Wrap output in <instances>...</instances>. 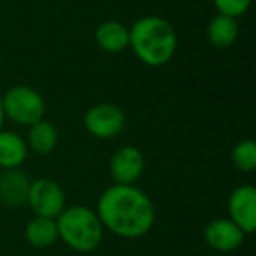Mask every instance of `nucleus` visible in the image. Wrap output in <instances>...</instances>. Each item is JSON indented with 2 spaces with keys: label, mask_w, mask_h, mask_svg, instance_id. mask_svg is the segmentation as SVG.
<instances>
[{
  "label": "nucleus",
  "mask_w": 256,
  "mask_h": 256,
  "mask_svg": "<svg viewBox=\"0 0 256 256\" xmlns=\"http://www.w3.org/2000/svg\"><path fill=\"white\" fill-rule=\"evenodd\" d=\"M95 212L106 230L123 238L142 237L156 220L151 198L134 184L107 188L100 195Z\"/></svg>",
  "instance_id": "obj_1"
},
{
  "label": "nucleus",
  "mask_w": 256,
  "mask_h": 256,
  "mask_svg": "<svg viewBox=\"0 0 256 256\" xmlns=\"http://www.w3.org/2000/svg\"><path fill=\"white\" fill-rule=\"evenodd\" d=\"M134 54L150 67L167 65L178 50V36L167 20L160 16H142L130 28Z\"/></svg>",
  "instance_id": "obj_2"
},
{
  "label": "nucleus",
  "mask_w": 256,
  "mask_h": 256,
  "mask_svg": "<svg viewBox=\"0 0 256 256\" xmlns=\"http://www.w3.org/2000/svg\"><path fill=\"white\" fill-rule=\"evenodd\" d=\"M58 238L76 252H92L102 244L104 226L93 209L86 206L65 207L56 218Z\"/></svg>",
  "instance_id": "obj_3"
},
{
  "label": "nucleus",
  "mask_w": 256,
  "mask_h": 256,
  "mask_svg": "<svg viewBox=\"0 0 256 256\" xmlns=\"http://www.w3.org/2000/svg\"><path fill=\"white\" fill-rule=\"evenodd\" d=\"M2 107H4V116L26 126L42 120L46 112V104L40 93L25 84L9 88L2 96Z\"/></svg>",
  "instance_id": "obj_4"
},
{
  "label": "nucleus",
  "mask_w": 256,
  "mask_h": 256,
  "mask_svg": "<svg viewBox=\"0 0 256 256\" xmlns=\"http://www.w3.org/2000/svg\"><path fill=\"white\" fill-rule=\"evenodd\" d=\"M26 204L36 212V216L56 220L65 209V193L56 181L50 178H40L30 182Z\"/></svg>",
  "instance_id": "obj_5"
},
{
  "label": "nucleus",
  "mask_w": 256,
  "mask_h": 256,
  "mask_svg": "<svg viewBox=\"0 0 256 256\" xmlns=\"http://www.w3.org/2000/svg\"><path fill=\"white\" fill-rule=\"evenodd\" d=\"M84 128L96 139H114L124 128V114L114 104H96L84 112Z\"/></svg>",
  "instance_id": "obj_6"
},
{
  "label": "nucleus",
  "mask_w": 256,
  "mask_h": 256,
  "mask_svg": "<svg viewBox=\"0 0 256 256\" xmlns=\"http://www.w3.org/2000/svg\"><path fill=\"white\" fill-rule=\"evenodd\" d=\"M230 220L246 235L256 230V190L251 184H240L228 198Z\"/></svg>",
  "instance_id": "obj_7"
},
{
  "label": "nucleus",
  "mask_w": 256,
  "mask_h": 256,
  "mask_svg": "<svg viewBox=\"0 0 256 256\" xmlns=\"http://www.w3.org/2000/svg\"><path fill=\"white\" fill-rule=\"evenodd\" d=\"M144 154L136 146H123L112 154L109 164L110 178L116 184H134L144 172Z\"/></svg>",
  "instance_id": "obj_8"
},
{
  "label": "nucleus",
  "mask_w": 256,
  "mask_h": 256,
  "mask_svg": "<svg viewBox=\"0 0 256 256\" xmlns=\"http://www.w3.org/2000/svg\"><path fill=\"white\" fill-rule=\"evenodd\" d=\"M246 234L230 220V218H218L207 223L204 230V238L207 246L214 251L230 252L240 248L244 242Z\"/></svg>",
  "instance_id": "obj_9"
},
{
  "label": "nucleus",
  "mask_w": 256,
  "mask_h": 256,
  "mask_svg": "<svg viewBox=\"0 0 256 256\" xmlns=\"http://www.w3.org/2000/svg\"><path fill=\"white\" fill-rule=\"evenodd\" d=\"M30 182L28 176L20 168H4L0 172V202L8 207L26 204Z\"/></svg>",
  "instance_id": "obj_10"
},
{
  "label": "nucleus",
  "mask_w": 256,
  "mask_h": 256,
  "mask_svg": "<svg viewBox=\"0 0 256 256\" xmlns=\"http://www.w3.org/2000/svg\"><path fill=\"white\" fill-rule=\"evenodd\" d=\"M95 42L106 53H121L130 44V28L116 20L104 22L95 30Z\"/></svg>",
  "instance_id": "obj_11"
},
{
  "label": "nucleus",
  "mask_w": 256,
  "mask_h": 256,
  "mask_svg": "<svg viewBox=\"0 0 256 256\" xmlns=\"http://www.w3.org/2000/svg\"><path fill=\"white\" fill-rule=\"evenodd\" d=\"M28 146L14 132L0 130V168H20L26 160Z\"/></svg>",
  "instance_id": "obj_12"
},
{
  "label": "nucleus",
  "mask_w": 256,
  "mask_h": 256,
  "mask_svg": "<svg viewBox=\"0 0 256 256\" xmlns=\"http://www.w3.org/2000/svg\"><path fill=\"white\" fill-rule=\"evenodd\" d=\"M56 144H58V130L51 121H46L42 118L37 123L30 124L26 146L34 153L40 154V156H46V154L53 153Z\"/></svg>",
  "instance_id": "obj_13"
},
{
  "label": "nucleus",
  "mask_w": 256,
  "mask_h": 256,
  "mask_svg": "<svg viewBox=\"0 0 256 256\" xmlns=\"http://www.w3.org/2000/svg\"><path fill=\"white\" fill-rule=\"evenodd\" d=\"M25 238L30 246L37 249L51 248L58 240V226L56 220L51 218L36 216L26 223L25 228Z\"/></svg>",
  "instance_id": "obj_14"
},
{
  "label": "nucleus",
  "mask_w": 256,
  "mask_h": 256,
  "mask_svg": "<svg viewBox=\"0 0 256 256\" xmlns=\"http://www.w3.org/2000/svg\"><path fill=\"white\" fill-rule=\"evenodd\" d=\"M238 37V25L237 20L230 16L218 14L209 22L207 26V39L214 48H230L235 44Z\"/></svg>",
  "instance_id": "obj_15"
},
{
  "label": "nucleus",
  "mask_w": 256,
  "mask_h": 256,
  "mask_svg": "<svg viewBox=\"0 0 256 256\" xmlns=\"http://www.w3.org/2000/svg\"><path fill=\"white\" fill-rule=\"evenodd\" d=\"M232 164L240 172H252L256 168V142L252 139L238 140L232 150Z\"/></svg>",
  "instance_id": "obj_16"
},
{
  "label": "nucleus",
  "mask_w": 256,
  "mask_h": 256,
  "mask_svg": "<svg viewBox=\"0 0 256 256\" xmlns=\"http://www.w3.org/2000/svg\"><path fill=\"white\" fill-rule=\"evenodd\" d=\"M218 12L237 20L238 16L246 14L251 6V0H212Z\"/></svg>",
  "instance_id": "obj_17"
},
{
  "label": "nucleus",
  "mask_w": 256,
  "mask_h": 256,
  "mask_svg": "<svg viewBox=\"0 0 256 256\" xmlns=\"http://www.w3.org/2000/svg\"><path fill=\"white\" fill-rule=\"evenodd\" d=\"M4 107H2V95H0V130H2V124H4Z\"/></svg>",
  "instance_id": "obj_18"
}]
</instances>
